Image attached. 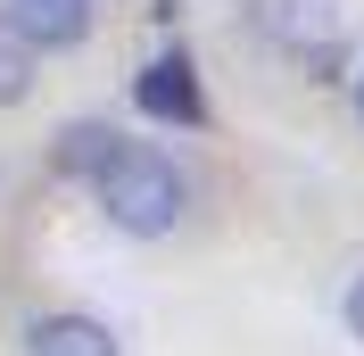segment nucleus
<instances>
[{
    "instance_id": "obj_1",
    "label": "nucleus",
    "mask_w": 364,
    "mask_h": 356,
    "mask_svg": "<svg viewBox=\"0 0 364 356\" xmlns=\"http://www.w3.org/2000/svg\"><path fill=\"white\" fill-rule=\"evenodd\" d=\"M91 191H100L108 224H116V232H133V241H158V232H174V224H182V174L166 166L158 150L116 141L108 166L91 174Z\"/></svg>"
},
{
    "instance_id": "obj_2",
    "label": "nucleus",
    "mask_w": 364,
    "mask_h": 356,
    "mask_svg": "<svg viewBox=\"0 0 364 356\" xmlns=\"http://www.w3.org/2000/svg\"><path fill=\"white\" fill-rule=\"evenodd\" d=\"M133 100H141V116H158V125H199V116H207L199 67H191V58H158V67L133 83Z\"/></svg>"
},
{
    "instance_id": "obj_3",
    "label": "nucleus",
    "mask_w": 364,
    "mask_h": 356,
    "mask_svg": "<svg viewBox=\"0 0 364 356\" xmlns=\"http://www.w3.org/2000/svg\"><path fill=\"white\" fill-rule=\"evenodd\" d=\"M0 17L17 25L33 50H75L91 33V0H0Z\"/></svg>"
},
{
    "instance_id": "obj_4",
    "label": "nucleus",
    "mask_w": 364,
    "mask_h": 356,
    "mask_svg": "<svg viewBox=\"0 0 364 356\" xmlns=\"http://www.w3.org/2000/svg\"><path fill=\"white\" fill-rule=\"evenodd\" d=\"M25 356H116V332L100 315H42L25 332Z\"/></svg>"
},
{
    "instance_id": "obj_5",
    "label": "nucleus",
    "mask_w": 364,
    "mask_h": 356,
    "mask_svg": "<svg viewBox=\"0 0 364 356\" xmlns=\"http://www.w3.org/2000/svg\"><path fill=\"white\" fill-rule=\"evenodd\" d=\"M273 33H282V42H331V33H340V9H331V0H282V9H273Z\"/></svg>"
},
{
    "instance_id": "obj_6",
    "label": "nucleus",
    "mask_w": 364,
    "mask_h": 356,
    "mask_svg": "<svg viewBox=\"0 0 364 356\" xmlns=\"http://www.w3.org/2000/svg\"><path fill=\"white\" fill-rule=\"evenodd\" d=\"M33 58H42V50H33L17 25L0 17V108H17L25 91H33Z\"/></svg>"
},
{
    "instance_id": "obj_7",
    "label": "nucleus",
    "mask_w": 364,
    "mask_h": 356,
    "mask_svg": "<svg viewBox=\"0 0 364 356\" xmlns=\"http://www.w3.org/2000/svg\"><path fill=\"white\" fill-rule=\"evenodd\" d=\"M108 150H116V141L100 133V125H67L50 157H58V174H100V166H108Z\"/></svg>"
},
{
    "instance_id": "obj_8",
    "label": "nucleus",
    "mask_w": 364,
    "mask_h": 356,
    "mask_svg": "<svg viewBox=\"0 0 364 356\" xmlns=\"http://www.w3.org/2000/svg\"><path fill=\"white\" fill-rule=\"evenodd\" d=\"M348 332L364 340V273H356V290H348Z\"/></svg>"
}]
</instances>
